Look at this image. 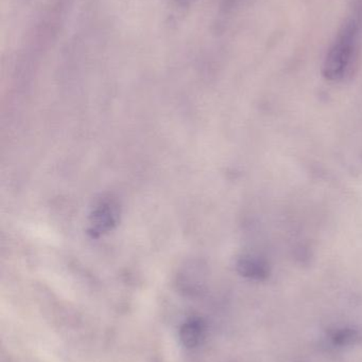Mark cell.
Segmentation results:
<instances>
[{"mask_svg": "<svg viewBox=\"0 0 362 362\" xmlns=\"http://www.w3.org/2000/svg\"><path fill=\"white\" fill-rule=\"evenodd\" d=\"M169 2V6H171L174 10H184L187 6H191L193 2L196 0H167Z\"/></svg>", "mask_w": 362, "mask_h": 362, "instance_id": "4", "label": "cell"}, {"mask_svg": "<svg viewBox=\"0 0 362 362\" xmlns=\"http://www.w3.org/2000/svg\"><path fill=\"white\" fill-rule=\"evenodd\" d=\"M238 272L242 276L253 280H264L269 274L267 262L257 255H242L237 262Z\"/></svg>", "mask_w": 362, "mask_h": 362, "instance_id": "3", "label": "cell"}, {"mask_svg": "<svg viewBox=\"0 0 362 362\" xmlns=\"http://www.w3.org/2000/svg\"><path fill=\"white\" fill-rule=\"evenodd\" d=\"M358 27L354 21L344 28L327 53L323 63L322 74L327 80H344L351 69L356 47Z\"/></svg>", "mask_w": 362, "mask_h": 362, "instance_id": "1", "label": "cell"}, {"mask_svg": "<svg viewBox=\"0 0 362 362\" xmlns=\"http://www.w3.org/2000/svg\"><path fill=\"white\" fill-rule=\"evenodd\" d=\"M205 323L198 317L187 319L179 331L181 344L187 349H195L201 344L205 336Z\"/></svg>", "mask_w": 362, "mask_h": 362, "instance_id": "2", "label": "cell"}]
</instances>
